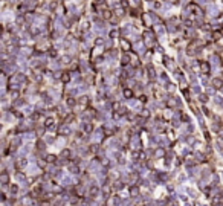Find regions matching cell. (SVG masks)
I'll return each instance as SVG.
<instances>
[{"label": "cell", "instance_id": "obj_2", "mask_svg": "<svg viewBox=\"0 0 223 206\" xmlns=\"http://www.w3.org/2000/svg\"><path fill=\"white\" fill-rule=\"evenodd\" d=\"M124 95H125V96H131V92H130V90H124Z\"/></svg>", "mask_w": 223, "mask_h": 206}, {"label": "cell", "instance_id": "obj_1", "mask_svg": "<svg viewBox=\"0 0 223 206\" xmlns=\"http://www.w3.org/2000/svg\"><path fill=\"white\" fill-rule=\"evenodd\" d=\"M213 84H214V87H215V89H218V87H220V84H222V81H220V79H217V78H215L214 81H213Z\"/></svg>", "mask_w": 223, "mask_h": 206}]
</instances>
